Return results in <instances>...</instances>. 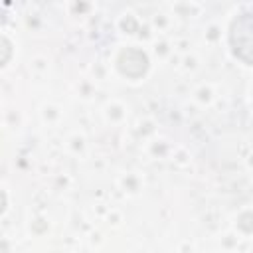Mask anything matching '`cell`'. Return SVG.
<instances>
[{"instance_id": "cell-1", "label": "cell", "mask_w": 253, "mask_h": 253, "mask_svg": "<svg viewBox=\"0 0 253 253\" xmlns=\"http://www.w3.org/2000/svg\"><path fill=\"white\" fill-rule=\"evenodd\" d=\"M229 42L233 47V53L253 65V10L241 12L233 24H231V32H229Z\"/></svg>"}]
</instances>
